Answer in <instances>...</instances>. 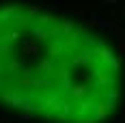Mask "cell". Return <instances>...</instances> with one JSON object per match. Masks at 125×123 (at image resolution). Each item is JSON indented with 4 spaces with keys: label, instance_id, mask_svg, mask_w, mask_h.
Returning a JSON list of instances; mask_svg holds the SVG:
<instances>
[{
    "label": "cell",
    "instance_id": "1",
    "mask_svg": "<svg viewBox=\"0 0 125 123\" xmlns=\"http://www.w3.org/2000/svg\"><path fill=\"white\" fill-rule=\"evenodd\" d=\"M108 104H97V108H95V119H106L108 117Z\"/></svg>",
    "mask_w": 125,
    "mask_h": 123
},
{
    "label": "cell",
    "instance_id": "2",
    "mask_svg": "<svg viewBox=\"0 0 125 123\" xmlns=\"http://www.w3.org/2000/svg\"><path fill=\"white\" fill-rule=\"evenodd\" d=\"M86 93H88L86 86H73V91H71L73 97H86Z\"/></svg>",
    "mask_w": 125,
    "mask_h": 123
}]
</instances>
